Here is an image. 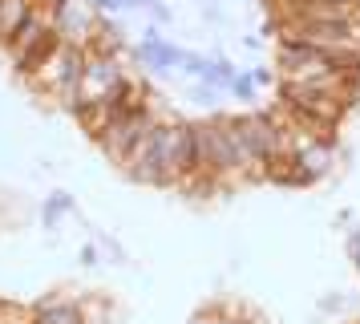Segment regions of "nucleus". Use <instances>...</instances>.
Instances as JSON below:
<instances>
[{
	"label": "nucleus",
	"mask_w": 360,
	"mask_h": 324,
	"mask_svg": "<svg viewBox=\"0 0 360 324\" xmlns=\"http://www.w3.org/2000/svg\"><path fill=\"white\" fill-rule=\"evenodd\" d=\"M231 94L243 97V101H251V97H255V81H251V77H235V81H231Z\"/></svg>",
	"instance_id": "obj_12"
},
{
	"label": "nucleus",
	"mask_w": 360,
	"mask_h": 324,
	"mask_svg": "<svg viewBox=\"0 0 360 324\" xmlns=\"http://www.w3.org/2000/svg\"><path fill=\"white\" fill-rule=\"evenodd\" d=\"M61 215H73V199H69L65 191H53L49 199H45V207H41V219H45V227H57Z\"/></svg>",
	"instance_id": "obj_11"
},
{
	"label": "nucleus",
	"mask_w": 360,
	"mask_h": 324,
	"mask_svg": "<svg viewBox=\"0 0 360 324\" xmlns=\"http://www.w3.org/2000/svg\"><path fill=\"white\" fill-rule=\"evenodd\" d=\"M82 65H85V49H73V45H61V41H57V49H53L49 57L37 65L33 73H25V77H29V85H33V89L57 97L61 106H69V110H73L77 81H82Z\"/></svg>",
	"instance_id": "obj_2"
},
{
	"label": "nucleus",
	"mask_w": 360,
	"mask_h": 324,
	"mask_svg": "<svg viewBox=\"0 0 360 324\" xmlns=\"http://www.w3.org/2000/svg\"><path fill=\"white\" fill-rule=\"evenodd\" d=\"M348 251H352V263L360 268V227L352 231V235H348Z\"/></svg>",
	"instance_id": "obj_15"
},
{
	"label": "nucleus",
	"mask_w": 360,
	"mask_h": 324,
	"mask_svg": "<svg viewBox=\"0 0 360 324\" xmlns=\"http://www.w3.org/2000/svg\"><path fill=\"white\" fill-rule=\"evenodd\" d=\"M41 0H0V45H8Z\"/></svg>",
	"instance_id": "obj_10"
},
{
	"label": "nucleus",
	"mask_w": 360,
	"mask_h": 324,
	"mask_svg": "<svg viewBox=\"0 0 360 324\" xmlns=\"http://www.w3.org/2000/svg\"><path fill=\"white\" fill-rule=\"evenodd\" d=\"M29 324H85V316L73 300H45L29 312Z\"/></svg>",
	"instance_id": "obj_9"
},
{
	"label": "nucleus",
	"mask_w": 360,
	"mask_h": 324,
	"mask_svg": "<svg viewBox=\"0 0 360 324\" xmlns=\"http://www.w3.org/2000/svg\"><path fill=\"white\" fill-rule=\"evenodd\" d=\"M94 8H98V13H117V8H126V4H122V0H94Z\"/></svg>",
	"instance_id": "obj_16"
},
{
	"label": "nucleus",
	"mask_w": 360,
	"mask_h": 324,
	"mask_svg": "<svg viewBox=\"0 0 360 324\" xmlns=\"http://www.w3.org/2000/svg\"><path fill=\"white\" fill-rule=\"evenodd\" d=\"M82 263H85V268H94V263H98V243H85V247H82Z\"/></svg>",
	"instance_id": "obj_14"
},
{
	"label": "nucleus",
	"mask_w": 360,
	"mask_h": 324,
	"mask_svg": "<svg viewBox=\"0 0 360 324\" xmlns=\"http://www.w3.org/2000/svg\"><path fill=\"white\" fill-rule=\"evenodd\" d=\"M53 8V32L61 45H73V49H94L98 41V29H101V13L94 8V0H49Z\"/></svg>",
	"instance_id": "obj_5"
},
{
	"label": "nucleus",
	"mask_w": 360,
	"mask_h": 324,
	"mask_svg": "<svg viewBox=\"0 0 360 324\" xmlns=\"http://www.w3.org/2000/svg\"><path fill=\"white\" fill-rule=\"evenodd\" d=\"M154 126H158V118L150 113V106L146 110H122V106H114V110H110V122H105L101 134H98V142L110 158L126 166L130 154L142 146V138H146Z\"/></svg>",
	"instance_id": "obj_3"
},
{
	"label": "nucleus",
	"mask_w": 360,
	"mask_h": 324,
	"mask_svg": "<svg viewBox=\"0 0 360 324\" xmlns=\"http://www.w3.org/2000/svg\"><path fill=\"white\" fill-rule=\"evenodd\" d=\"M53 49H57V32H53V8L49 0H41L29 20L17 29V37L8 41V53H13V61L20 65V73H33L37 65L49 57Z\"/></svg>",
	"instance_id": "obj_4"
},
{
	"label": "nucleus",
	"mask_w": 360,
	"mask_h": 324,
	"mask_svg": "<svg viewBox=\"0 0 360 324\" xmlns=\"http://www.w3.org/2000/svg\"><path fill=\"white\" fill-rule=\"evenodd\" d=\"M292 162H295V182L308 187V182H316V178H324L332 170V146L324 138H311V142L300 146V154Z\"/></svg>",
	"instance_id": "obj_7"
},
{
	"label": "nucleus",
	"mask_w": 360,
	"mask_h": 324,
	"mask_svg": "<svg viewBox=\"0 0 360 324\" xmlns=\"http://www.w3.org/2000/svg\"><path fill=\"white\" fill-rule=\"evenodd\" d=\"M126 65L122 57H105V53H85L82 81H77V97H73V113L94 110V106H117V97L126 89Z\"/></svg>",
	"instance_id": "obj_1"
},
{
	"label": "nucleus",
	"mask_w": 360,
	"mask_h": 324,
	"mask_svg": "<svg viewBox=\"0 0 360 324\" xmlns=\"http://www.w3.org/2000/svg\"><path fill=\"white\" fill-rule=\"evenodd\" d=\"M191 324H227V316H223V308H202V312H195Z\"/></svg>",
	"instance_id": "obj_13"
},
{
	"label": "nucleus",
	"mask_w": 360,
	"mask_h": 324,
	"mask_svg": "<svg viewBox=\"0 0 360 324\" xmlns=\"http://www.w3.org/2000/svg\"><path fill=\"white\" fill-rule=\"evenodd\" d=\"M340 57H332L324 49L300 45V41H283V49H279V69H283V81H320L328 73H340Z\"/></svg>",
	"instance_id": "obj_6"
},
{
	"label": "nucleus",
	"mask_w": 360,
	"mask_h": 324,
	"mask_svg": "<svg viewBox=\"0 0 360 324\" xmlns=\"http://www.w3.org/2000/svg\"><path fill=\"white\" fill-rule=\"evenodd\" d=\"M134 57H138L142 65H150V69H158V73H170V69H179L182 49L179 45H166L154 29H146V32H142V41L134 45Z\"/></svg>",
	"instance_id": "obj_8"
}]
</instances>
